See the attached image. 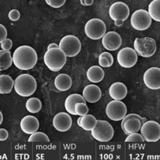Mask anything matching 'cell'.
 Wrapping results in <instances>:
<instances>
[{
  "instance_id": "36",
  "label": "cell",
  "mask_w": 160,
  "mask_h": 160,
  "mask_svg": "<svg viewBox=\"0 0 160 160\" xmlns=\"http://www.w3.org/2000/svg\"><path fill=\"white\" fill-rule=\"evenodd\" d=\"M8 132L6 129L1 128L0 129V140L5 141L8 138Z\"/></svg>"
},
{
  "instance_id": "29",
  "label": "cell",
  "mask_w": 160,
  "mask_h": 160,
  "mask_svg": "<svg viewBox=\"0 0 160 160\" xmlns=\"http://www.w3.org/2000/svg\"><path fill=\"white\" fill-rule=\"evenodd\" d=\"M29 142H49L50 139L48 138V136L41 132H36L30 136L29 139Z\"/></svg>"
},
{
  "instance_id": "12",
  "label": "cell",
  "mask_w": 160,
  "mask_h": 160,
  "mask_svg": "<svg viewBox=\"0 0 160 160\" xmlns=\"http://www.w3.org/2000/svg\"><path fill=\"white\" fill-rule=\"evenodd\" d=\"M140 132L145 141L156 142L160 139V125L154 121H146L142 125Z\"/></svg>"
},
{
  "instance_id": "30",
  "label": "cell",
  "mask_w": 160,
  "mask_h": 160,
  "mask_svg": "<svg viewBox=\"0 0 160 160\" xmlns=\"http://www.w3.org/2000/svg\"><path fill=\"white\" fill-rule=\"evenodd\" d=\"M75 111L76 112V115L83 117L88 113V107L86 103L82 102H78L75 105Z\"/></svg>"
},
{
  "instance_id": "27",
  "label": "cell",
  "mask_w": 160,
  "mask_h": 160,
  "mask_svg": "<svg viewBox=\"0 0 160 160\" xmlns=\"http://www.w3.org/2000/svg\"><path fill=\"white\" fill-rule=\"evenodd\" d=\"M42 102L36 97L30 98L26 102V108L27 110L32 114L38 112L42 109Z\"/></svg>"
},
{
  "instance_id": "31",
  "label": "cell",
  "mask_w": 160,
  "mask_h": 160,
  "mask_svg": "<svg viewBox=\"0 0 160 160\" xmlns=\"http://www.w3.org/2000/svg\"><path fill=\"white\" fill-rule=\"evenodd\" d=\"M144 141L143 136L138 133L129 134L125 140V142H144Z\"/></svg>"
},
{
  "instance_id": "3",
  "label": "cell",
  "mask_w": 160,
  "mask_h": 160,
  "mask_svg": "<svg viewBox=\"0 0 160 160\" xmlns=\"http://www.w3.org/2000/svg\"><path fill=\"white\" fill-rule=\"evenodd\" d=\"M37 82L33 76L29 74H22L15 80L14 89L21 97H29L35 93Z\"/></svg>"
},
{
  "instance_id": "9",
  "label": "cell",
  "mask_w": 160,
  "mask_h": 160,
  "mask_svg": "<svg viewBox=\"0 0 160 160\" xmlns=\"http://www.w3.org/2000/svg\"><path fill=\"white\" fill-rule=\"evenodd\" d=\"M146 121V118H142L138 114H128L123 118L121 128L127 135L138 133L140 131L142 125Z\"/></svg>"
},
{
  "instance_id": "4",
  "label": "cell",
  "mask_w": 160,
  "mask_h": 160,
  "mask_svg": "<svg viewBox=\"0 0 160 160\" xmlns=\"http://www.w3.org/2000/svg\"><path fill=\"white\" fill-rule=\"evenodd\" d=\"M134 48L137 54L144 58L151 57L156 53V41L151 38H136L134 42Z\"/></svg>"
},
{
  "instance_id": "21",
  "label": "cell",
  "mask_w": 160,
  "mask_h": 160,
  "mask_svg": "<svg viewBox=\"0 0 160 160\" xmlns=\"http://www.w3.org/2000/svg\"><path fill=\"white\" fill-rule=\"evenodd\" d=\"M84 97L79 94H72L66 98L65 101V108L69 114L76 115L75 111V105L78 102H82L86 103Z\"/></svg>"
},
{
  "instance_id": "24",
  "label": "cell",
  "mask_w": 160,
  "mask_h": 160,
  "mask_svg": "<svg viewBox=\"0 0 160 160\" xmlns=\"http://www.w3.org/2000/svg\"><path fill=\"white\" fill-rule=\"evenodd\" d=\"M13 62V57L9 51H0V71H5L11 67Z\"/></svg>"
},
{
  "instance_id": "39",
  "label": "cell",
  "mask_w": 160,
  "mask_h": 160,
  "mask_svg": "<svg viewBox=\"0 0 160 160\" xmlns=\"http://www.w3.org/2000/svg\"><path fill=\"white\" fill-rule=\"evenodd\" d=\"M3 121V115L2 114V112H0V124H2V122Z\"/></svg>"
},
{
  "instance_id": "17",
  "label": "cell",
  "mask_w": 160,
  "mask_h": 160,
  "mask_svg": "<svg viewBox=\"0 0 160 160\" xmlns=\"http://www.w3.org/2000/svg\"><path fill=\"white\" fill-rule=\"evenodd\" d=\"M22 131L26 134L32 135L38 131L40 127L39 121L37 118L32 115L26 116L20 123Z\"/></svg>"
},
{
  "instance_id": "40",
  "label": "cell",
  "mask_w": 160,
  "mask_h": 160,
  "mask_svg": "<svg viewBox=\"0 0 160 160\" xmlns=\"http://www.w3.org/2000/svg\"><path fill=\"white\" fill-rule=\"evenodd\" d=\"M82 118V117H81V116H80V117L78 118V122H77V123H78V126H79V127L80 126V121H81Z\"/></svg>"
},
{
  "instance_id": "35",
  "label": "cell",
  "mask_w": 160,
  "mask_h": 160,
  "mask_svg": "<svg viewBox=\"0 0 160 160\" xmlns=\"http://www.w3.org/2000/svg\"><path fill=\"white\" fill-rule=\"evenodd\" d=\"M0 42H2L7 37V30L4 26L0 25Z\"/></svg>"
},
{
  "instance_id": "20",
  "label": "cell",
  "mask_w": 160,
  "mask_h": 160,
  "mask_svg": "<svg viewBox=\"0 0 160 160\" xmlns=\"http://www.w3.org/2000/svg\"><path fill=\"white\" fill-rule=\"evenodd\" d=\"M54 84L56 88L59 91L65 92L71 88L72 79L67 74L61 73L55 78Z\"/></svg>"
},
{
  "instance_id": "23",
  "label": "cell",
  "mask_w": 160,
  "mask_h": 160,
  "mask_svg": "<svg viewBox=\"0 0 160 160\" xmlns=\"http://www.w3.org/2000/svg\"><path fill=\"white\" fill-rule=\"evenodd\" d=\"M15 81L8 75H0V94H9L14 87Z\"/></svg>"
},
{
  "instance_id": "33",
  "label": "cell",
  "mask_w": 160,
  "mask_h": 160,
  "mask_svg": "<svg viewBox=\"0 0 160 160\" xmlns=\"http://www.w3.org/2000/svg\"><path fill=\"white\" fill-rule=\"evenodd\" d=\"M21 13L18 10L16 9H13L9 11L8 13L9 19L12 21H17L20 19Z\"/></svg>"
},
{
  "instance_id": "19",
  "label": "cell",
  "mask_w": 160,
  "mask_h": 160,
  "mask_svg": "<svg viewBox=\"0 0 160 160\" xmlns=\"http://www.w3.org/2000/svg\"><path fill=\"white\" fill-rule=\"evenodd\" d=\"M109 94L113 100H122L127 96L128 88L123 83L115 82L110 86Z\"/></svg>"
},
{
  "instance_id": "10",
  "label": "cell",
  "mask_w": 160,
  "mask_h": 160,
  "mask_svg": "<svg viewBox=\"0 0 160 160\" xmlns=\"http://www.w3.org/2000/svg\"><path fill=\"white\" fill-rule=\"evenodd\" d=\"M152 19L148 12L144 9H138L133 13L131 18V25L139 31L148 29L152 25Z\"/></svg>"
},
{
  "instance_id": "11",
  "label": "cell",
  "mask_w": 160,
  "mask_h": 160,
  "mask_svg": "<svg viewBox=\"0 0 160 160\" xmlns=\"http://www.w3.org/2000/svg\"><path fill=\"white\" fill-rule=\"evenodd\" d=\"M105 112L107 117L111 120L119 121L127 115V106L121 100H114L107 104Z\"/></svg>"
},
{
  "instance_id": "25",
  "label": "cell",
  "mask_w": 160,
  "mask_h": 160,
  "mask_svg": "<svg viewBox=\"0 0 160 160\" xmlns=\"http://www.w3.org/2000/svg\"><path fill=\"white\" fill-rule=\"evenodd\" d=\"M97 120L95 117L90 114H86L82 117L80 121V126L84 131H92L97 124Z\"/></svg>"
},
{
  "instance_id": "14",
  "label": "cell",
  "mask_w": 160,
  "mask_h": 160,
  "mask_svg": "<svg viewBox=\"0 0 160 160\" xmlns=\"http://www.w3.org/2000/svg\"><path fill=\"white\" fill-rule=\"evenodd\" d=\"M143 81L148 88L152 90L160 89V68L152 67L148 69L144 73Z\"/></svg>"
},
{
  "instance_id": "37",
  "label": "cell",
  "mask_w": 160,
  "mask_h": 160,
  "mask_svg": "<svg viewBox=\"0 0 160 160\" xmlns=\"http://www.w3.org/2000/svg\"><path fill=\"white\" fill-rule=\"evenodd\" d=\"M94 0H80L81 4L83 6H90L93 4Z\"/></svg>"
},
{
  "instance_id": "7",
  "label": "cell",
  "mask_w": 160,
  "mask_h": 160,
  "mask_svg": "<svg viewBox=\"0 0 160 160\" xmlns=\"http://www.w3.org/2000/svg\"><path fill=\"white\" fill-rule=\"evenodd\" d=\"M130 14V10L128 5L118 1L111 5L109 9V15L112 20L115 22V25L121 26Z\"/></svg>"
},
{
  "instance_id": "34",
  "label": "cell",
  "mask_w": 160,
  "mask_h": 160,
  "mask_svg": "<svg viewBox=\"0 0 160 160\" xmlns=\"http://www.w3.org/2000/svg\"><path fill=\"white\" fill-rule=\"evenodd\" d=\"M12 47V41L10 38H6L2 42H1V48L2 50L10 51Z\"/></svg>"
},
{
  "instance_id": "5",
  "label": "cell",
  "mask_w": 160,
  "mask_h": 160,
  "mask_svg": "<svg viewBox=\"0 0 160 160\" xmlns=\"http://www.w3.org/2000/svg\"><path fill=\"white\" fill-rule=\"evenodd\" d=\"M92 135L98 142H108L114 136V128L106 121L97 120L96 127L92 131Z\"/></svg>"
},
{
  "instance_id": "2",
  "label": "cell",
  "mask_w": 160,
  "mask_h": 160,
  "mask_svg": "<svg viewBox=\"0 0 160 160\" xmlns=\"http://www.w3.org/2000/svg\"><path fill=\"white\" fill-rule=\"evenodd\" d=\"M67 55L59 47L47 50L44 56V62L47 67L53 72L62 69L67 62Z\"/></svg>"
},
{
  "instance_id": "8",
  "label": "cell",
  "mask_w": 160,
  "mask_h": 160,
  "mask_svg": "<svg viewBox=\"0 0 160 160\" xmlns=\"http://www.w3.org/2000/svg\"><path fill=\"white\" fill-rule=\"evenodd\" d=\"M59 48L68 57H74L78 55L82 48L79 39L73 35L64 36L59 42Z\"/></svg>"
},
{
  "instance_id": "26",
  "label": "cell",
  "mask_w": 160,
  "mask_h": 160,
  "mask_svg": "<svg viewBox=\"0 0 160 160\" xmlns=\"http://www.w3.org/2000/svg\"><path fill=\"white\" fill-rule=\"evenodd\" d=\"M148 12L152 19L160 22V0H152L148 5Z\"/></svg>"
},
{
  "instance_id": "28",
  "label": "cell",
  "mask_w": 160,
  "mask_h": 160,
  "mask_svg": "<svg viewBox=\"0 0 160 160\" xmlns=\"http://www.w3.org/2000/svg\"><path fill=\"white\" fill-rule=\"evenodd\" d=\"M98 63L101 67H111L114 63V57L110 52H103L99 55Z\"/></svg>"
},
{
  "instance_id": "6",
  "label": "cell",
  "mask_w": 160,
  "mask_h": 160,
  "mask_svg": "<svg viewBox=\"0 0 160 160\" xmlns=\"http://www.w3.org/2000/svg\"><path fill=\"white\" fill-rule=\"evenodd\" d=\"M106 25L105 23L98 18H93L89 20L84 26V32L88 38L97 40L106 33Z\"/></svg>"
},
{
  "instance_id": "32",
  "label": "cell",
  "mask_w": 160,
  "mask_h": 160,
  "mask_svg": "<svg viewBox=\"0 0 160 160\" xmlns=\"http://www.w3.org/2000/svg\"><path fill=\"white\" fill-rule=\"evenodd\" d=\"M47 5L54 8H59L62 7L67 0H45Z\"/></svg>"
},
{
  "instance_id": "13",
  "label": "cell",
  "mask_w": 160,
  "mask_h": 160,
  "mask_svg": "<svg viewBox=\"0 0 160 160\" xmlns=\"http://www.w3.org/2000/svg\"><path fill=\"white\" fill-rule=\"evenodd\" d=\"M138 54L131 47H125L118 52L117 61L121 67L131 68L134 67L138 61Z\"/></svg>"
},
{
  "instance_id": "16",
  "label": "cell",
  "mask_w": 160,
  "mask_h": 160,
  "mask_svg": "<svg viewBox=\"0 0 160 160\" xmlns=\"http://www.w3.org/2000/svg\"><path fill=\"white\" fill-rule=\"evenodd\" d=\"M52 124L57 131L65 132L68 131L72 127V118L66 112H59L54 116Z\"/></svg>"
},
{
  "instance_id": "15",
  "label": "cell",
  "mask_w": 160,
  "mask_h": 160,
  "mask_svg": "<svg viewBox=\"0 0 160 160\" xmlns=\"http://www.w3.org/2000/svg\"><path fill=\"white\" fill-rule=\"evenodd\" d=\"M102 44L107 50H117L122 44V38L118 33L111 31L106 33L102 37Z\"/></svg>"
},
{
  "instance_id": "38",
  "label": "cell",
  "mask_w": 160,
  "mask_h": 160,
  "mask_svg": "<svg viewBox=\"0 0 160 160\" xmlns=\"http://www.w3.org/2000/svg\"><path fill=\"white\" fill-rule=\"evenodd\" d=\"M58 47H59V46L56 43H51L50 45H48V46L47 47V50H50L53 48H58Z\"/></svg>"
},
{
  "instance_id": "22",
  "label": "cell",
  "mask_w": 160,
  "mask_h": 160,
  "mask_svg": "<svg viewBox=\"0 0 160 160\" xmlns=\"http://www.w3.org/2000/svg\"><path fill=\"white\" fill-rule=\"evenodd\" d=\"M105 73L104 70L99 66L94 65L90 68L87 71L88 80L94 83L101 82L104 78Z\"/></svg>"
},
{
  "instance_id": "18",
  "label": "cell",
  "mask_w": 160,
  "mask_h": 160,
  "mask_svg": "<svg viewBox=\"0 0 160 160\" xmlns=\"http://www.w3.org/2000/svg\"><path fill=\"white\" fill-rule=\"evenodd\" d=\"M102 96L100 88L95 84H88L83 90V96L86 101L90 103H95L99 101Z\"/></svg>"
},
{
  "instance_id": "1",
  "label": "cell",
  "mask_w": 160,
  "mask_h": 160,
  "mask_svg": "<svg viewBox=\"0 0 160 160\" xmlns=\"http://www.w3.org/2000/svg\"><path fill=\"white\" fill-rule=\"evenodd\" d=\"M13 63L22 71H28L36 65L38 54L33 48L29 46H22L17 48L12 55Z\"/></svg>"
}]
</instances>
